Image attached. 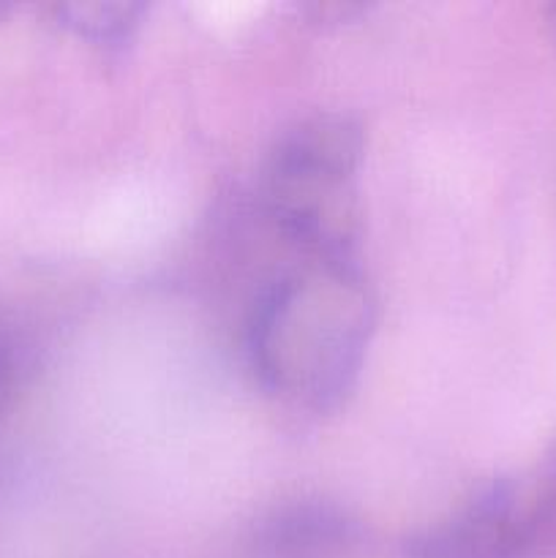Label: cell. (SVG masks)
<instances>
[{
    "instance_id": "3957f363",
    "label": "cell",
    "mask_w": 556,
    "mask_h": 558,
    "mask_svg": "<svg viewBox=\"0 0 556 558\" xmlns=\"http://www.w3.org/2000/svg\"><path fill=\"white\" fill-rule=\"evenodd\" d=\"M556 529V452L499 474L403 545L407 558H527Z\"/></svg>"
},
{
    "instance_id": "277c9868",
    "label": "cell",
    "mask_w": 556,
    "mask_h": 558,
    "mask_svg": "<svg viewBox=\"0 0 556 558\" xmlns=\"http://www.w3.org/2000/svg\"><path fill=\"white\" fill-rule=\"evenodd\" d=\"M360 543V523L343 507L298 499L276 507L249 534L251 558H338Z\"/></svg>"
},
{
    "instance_id": "7a4b0ae2",
    "label": "cell",
    "mask_w": 556,
    "mask_h": 558,
    "mask_svg": "<svg viewBox=\"0 0 556 558\" xmlns=\"http://www.w3.org/2000/svg\"><path fill=\"white\" fill-rule=\"evenodd\" d=\"M365 131L354 114L314 112L276 136L262 163L259 213L298 254L358 259V169Z\"/></svg>"
},
{
    "instance_id": "5b68a950",
    "label": "cell",
    "mask_w": 556,
    "mask_h": 558,
    "mask_svg": "<svg viewBox=\"0 0 556 558\" xmlns=\"http://www.w3.org/2000/svg\"><path fill=\"white\" fill-rule=\"evenodd\" d=\"M55 14H58L60 25H65L80 38L101 44V47H120V44L131 41L136 27L142 25L145 5L98 0V3L58 5Z\"/></svg>"
},
{
    "instance_id": "8992f818",
    "label": "cell",
    "mask_w": 556,
    "mask_h": 558,
    "mask_svg": "<svg viewBox=\"0 0 556 558\" xmlns=\"http://www.w3.org/2000/svg\"><path fill=\"white\" fill-rule=\"evenodd\" d=\"M11 387V349L9 341H5L3 330H0V409H3L5 396H9Z\"/></svg>"
},
{
    "instance_id": "6da1fadb",
    "label": "cell",
    "mask_w": 556,
    "mask_h": 558,
    "mask_svg": "<svg viewBox=\"0 0 556 558\" xmlns=\"http://www.w3.org/2000/svg\"><path fill=\"white\" fill-rule=\"evenodd\" d=\"M376 327V298L358 259L303 256L254 294L245 354L270 396L333 412L354 390Z\"/></svg>"
}]
</instances>
